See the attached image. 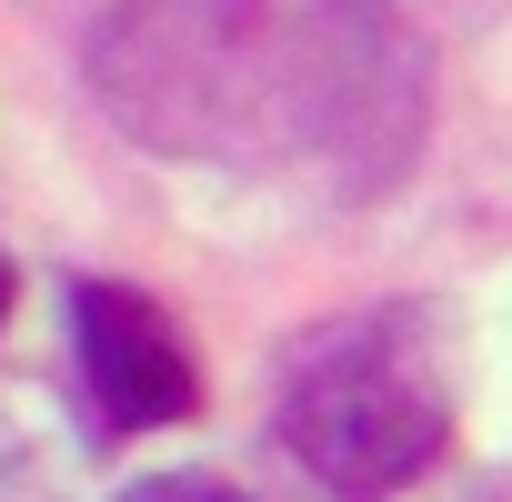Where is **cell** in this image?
I'll return each mask as SVG.
<instances>
[{
  "label": "cell",
  "instance_id": "cell-1",
  "mask_svg": "<svg viewBox=\"0 0 512 502\" xmlns=\"http://www.w3.org/2000/svg\"><path fill=\"white\" fill-rule=\"evenodd\" d=\"M282 452L322 502H382L402 492L442 432H452V382L442 352L412 312H362L332 322L322 342H302L292 382H282Z\"/></svg>",
  "mask_w": 512,
  "mask_h": 502
},
{
  "label": "cell",
  "instance_id": "cell-2",
  "mask_svg": "<svg viewBox=\"0 0 512 502\" xmlns=\"http://www.w3.org/2000/svg\"><path fill=\"white\" fill-rule=\"evenodd\" d=\"M71 342H81L91 412L111 432H161V422L201 412V372H191V352H181V332L161 322L151 292H131V282H71Z\"/></svg>",
  "mask_w": 512,
  "mask_h": 502
},
{
  "label": "cell",
  "instance_id": "cell-3",
  "mask_svg": "<svg viewBox=\"0 0 512 502\" xmlns=\"http://www.w3.org/2000/svg\"><path fill=\"white\" fill-rule=\"evenodd\" d=\"M121 502H251L241 482H211V472H151V482H131Z\"/></svg>",
  "mask_w": 512,
  "mask_h": 502
},
{
  "label": "cell",
  "instance_id": "cell-4",
  "mask_svg": "<svg viewBox=\"0 0 512 502\" xmlns=\"http://www.w3.org/2000/svg\"><path fill=\"white\" fill-rule=\"evenodd\" d=\"M0 312H11V272H0Z\"/></svg>",
  "mask_w": 512,
  "mask_h": 502
}]
</instances>
